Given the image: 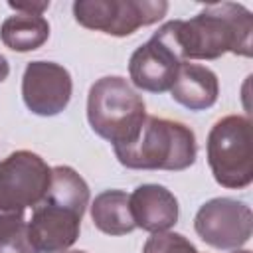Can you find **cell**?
Wrapping results in <instances>:
<instances>
[{"mask_svg":"<svg viewBox=\"0 0 253 253\" xmlns=\"http://www.w3.org/2000/svg\"><path fill=\"white\" fill-rule=\"evenodd\" d=\"M0 253H38L22 211H0Z\"/></svg>","mask_w":253,"mask_h":253,"instance_id":"2e32d148","label":"cell"},{"mask_svg":"<svg viewBox=\"0 0 253 253\" xmlns=\"http://www.w3.org/2000/svg\"><path fill=\"white\" fill-rule=\"evenodd\" d=\"M51 168L32 150H16L0 160V211H26L47 194Z\"/></svg>","mask_w":253,"mask_h":253,"instance_id":"8992f818","label":"cell"},{"mask_svg":"<svg viewBox=\"0 0 253 253\" xmlns=\"http://www.w3.org/2000/svg\"><path fill=\"white\" fill-rule=\"evenodd\" d=\"M91 219L95 227L107 235H126L134 229L128 194L123 190H105L91 204Z\"/></svg>","mask_w":253,"mask_h":253,"instance_id":"4fadbf2b","label":"cell"},{"mask_svg":"<svg viewBox=\"0 0 253 253\" xmlns=\"http://www.w3.org/2000/svg\"><path fill=\"white\" fill-rule=\"evenodd\" d=\"M63 253H87V251H63Z\"/></svg>","mask_w":253,"mask_h":253,"instance_id":"44dd1931","label":"cell"},{"mask_svg":"<svg viewBox=\"0 0 253 253\" xmlns=\"http://www.w3.org/2000/svg\"><path fill=\"white\" fill-rule=\"evenodd\" d=\"M182 61L156 36L138 45L128 59V77L134 87L148 93L170 91Z\"/></svg>","mask_w":253,"mask_h":253,"instance_id":"30bf717a","label":"cell"},{"mask_svg":"<svg viewBox=\"0 0 253 253\" xmlns=\"http://www.w3.org/2000/svg\"><path fill=\"white\" fill-rule=\"evenodd\" d=\"M142 253H200V251L182 233L160 231V233H152L146 239Z\"/></svg>","mask_w":253,"mask_h":253,"instance_id":"e0dca14e","label":"cell"},{"mask_svg":"<svg viewBox=\"0 0 253 253\" xmlns=\"http://www.w3.org/2000/svg\"><path fill=\"white\" fill-rule=\"evenodd\" d=\"M134 227L150 233L168 231L178 221V200L160 184H140L128 196Z\"/></svg>","mask_w":253,"mask_h":253,"instance_id":"8fae6325","label":"cell"},{"mask_svg":"<svg viewBox=\"0 0 253 253\" xmlns=\"http://www.w3.org/2000/svg\"><path fill=\"white\" fill-rule=\"evenodd\" d=\"M146 119L144 99L121 75L97 79L87 95V121L95 134L115 146L136 140Z\"/></svg>","mask_w":253,"mask_h":253,"instance_id":"3957f363","label":"cell"},{"mask_svg":"<svg viewBox=\"0 0 253 253\" xmlns=\"http://www.w3.org/2000/svg\"><path fill=\"white\" fill-rule=\"evenodd\" d=\"M45 198L85 213L89 206V186L71 166H55L51 168V182Z\"/></svg>","mask_w":253,"mask_h":253,"instance_id":"9a60e30c","label":"cell"},{"mask_svg":"<svg viewBox=\"0 0 253 253\" xmlns=\"http://www.w3.org/2000/svg\"><path fill=\"white\" fill-rule=\"evenodd\" d=\"M168 12L164 0H77L75 22L87 30L125 38L142 26H152Z\"/></svg>","mask_w":253,"mask_h":253,"instance_id":"5b68a950","label":"cell"},{"mask_svg":"<svg viewBox=\"0 0 253 253\" xmlns=\"http://www.w3.org/2000/svg\"><path fill=\"white\" fill-rule=\"evenodd\" d=\"M73 81L69 71L55 61H30L22 77V99L38 117H55L71 101Z\"/></svg>","mask_w":253,"mask_h":253,"instance_id":"ba28073f","label":"cell"},{"mask_svg":"<svg viewBox=\"0 0 253 253\" xmlns=\"http://www.w3.org/2000/svg\"><path fill=\"white\" fill-rule=\"evenodd\" d=\"M182 63L190 59H217L223 53L251 57L253 16L237 2L204 6L190 20H170L154 32Z\"/></svg>","mask_w":253,"mask_h":253,"instance_id":"6da1fadb","label":"cell"},{"mask_svg":"<svg viewBox=\"0 0 253 253\" xmlns=\"http://www.w3.org/2000/svg\"><path fill=\"white\" fill-rule=\"evenodd\" d=\"M10 75V65H8V59L0 53V83H4Z\"/></svg>","mask_w":253,"mask_h":253,"instance_id":"d6986e66","label":"cell"},{"mask_svg":"<svg viewBox=\"0 0 253 253\" xmlns=\"http://www.w3.org/2000/svg\"><path fill=\"white\" fill-rule=\"evenodd\" d=\"M194 229L213 249H239L251 239L253 211L245 202L213 198L198 210Z\"/></svg>","mask_w":253,"mask_h":253,"instance_id":"52a82bcc","label":"cell"},{"mask_svg":"<svg viewBox=\"0 0 253 253\" xmlns=\"http://www.w3.org/2000/svg\"><path fill=\"white\" fill-rule=\"evenodd\" d=\"M208 164L215 182L229 190L247 188L253 180L251 121L241 115L219 119L208 134Z\"/></svg>","mask_w":253,"mask_h":253,"instance_id":"277c9868","label":"cell"},{"mask_svg":"<svg viewBox=\"0 0 253 253\" xmlns=\"http://www.w3.org/2000/svg\"><path fill=\"white\" fill-rule=\"evenodd\" d=\"M172 99L190 111H206L215 105L219 95L217 75L200 63H182L170 87Z\"/></svg>","mask_w":253,"mask_h":253,"instance_id":"7c38bea8","label":"cell"},{"mask_svg":"<svg viewBox=\"0 0 253 253\" xmlns=\"http://www.w3.org/2000/svg\"><path fill=\"white\" fill-rule=\"evenodd\" d=\"M113 150L117 160L130 170L180 172L196 162L198 144L194 130L184 123L146 117L136 140Z\"/></svg>","mask_w":253,"mask_h":253,"instance_id":"7a4b0ae2","label":"cell"},{"mask_svg":"<svg viewBox=\"0 0 253 253\" xmlns=\"http://www.w3.org/2000/svg\"><path fill=\"white\" fill-rule=\"evenodd\" d=\"M49 38V24L43 16L12 14L0 26V40L12 51H34L42 47Z\"/></svg>","mask_w":253,"mask_h":253,"instance_id":"5bb4252c","label":"cell"},{"mask_svg":"<svg viewBox=\"0 0 253 253\" xmlns=\"http://www.w3.org/2000/svg\"><path fill=\"white\" fill-rule=\"evenodd\" d=\"M8 6L12 10H16L18 14H34V16H42L47 8L49 2L42 0V2H30V0H22V2H8Z\"/></svg>","mask_w":253,"mask_h":253,"instance_id":"ac0fdd59","label":"cell"},{"mask_svg":"<svg viewBox=\"0 0 253 253\" xmlns=\"http://www.w3.org/2000/svg\"><path fill=\"white\" fill-rule=\"evenodd\" d=\"M233 253H251V251H247V249H233Z\"/></svg>","mask_w":253,"mask_h":253,"instance_id":"ffe728a7","label":"cell"},{"mask_svg":"<svg viewBox=\"0 0 253 253\" xmlns=\"http://www.w3.org/2000/svg\"><path fill=\"white\" fill-rule=\"evenodd\" d=\"M83 213L43 198L28 221V237L38 253H63L79 237Z\"/></svg>","mask_w":253,"mask_h":253,"instance_id":"9c48e42d","label":"cell"}]
</instances>
